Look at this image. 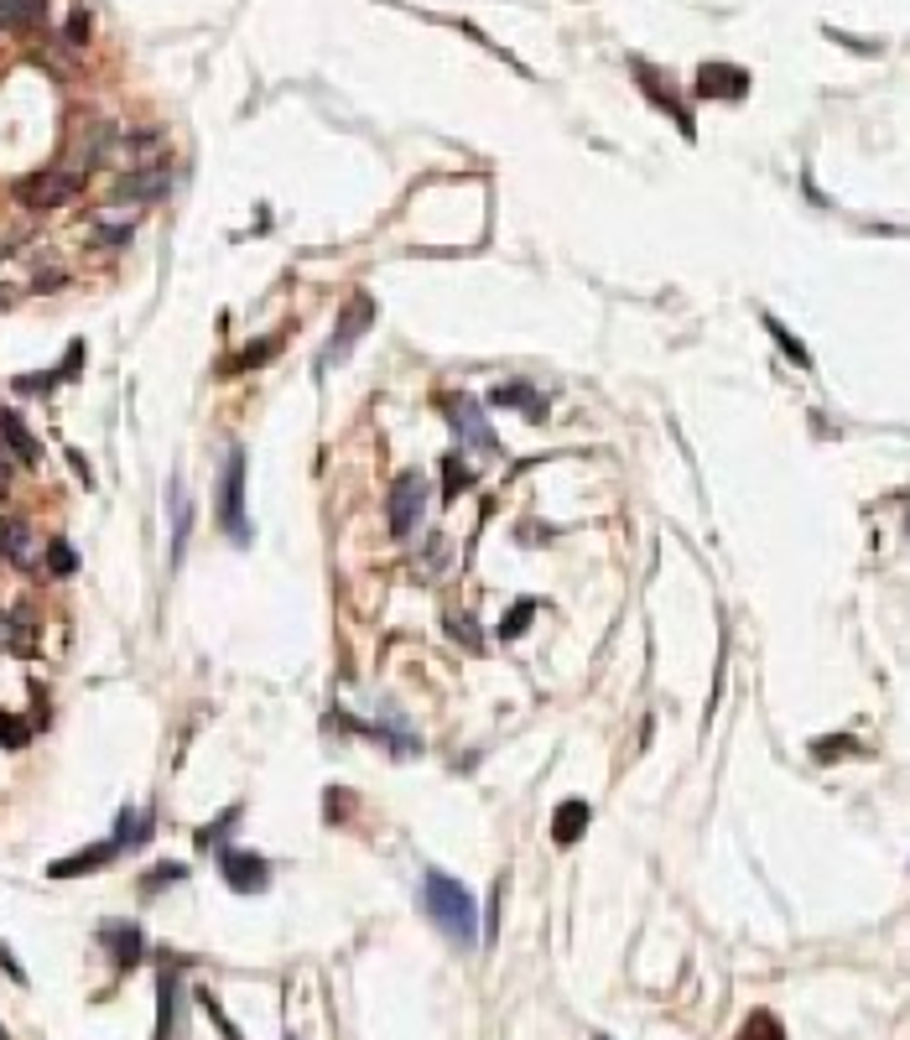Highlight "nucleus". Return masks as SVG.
I'll return each instance as SVG.
<instances>
[{
  "instance_id": "1",
  "label": "nucleus",
  "mask_w": 910,
  "mask_h": 1040,
  "mask_svg": "<svg viewBox=\"0 0 910 1040\" xmlns=\"http://www.w3.org/2000/svg\"><path fill=\"white\" fill-rule=\"evenodd\" d=\"M421 905H427L432 926L442 931L448 942H458V947H473V942H479V911H473V894H469V884H458L453 875L432 869V875L421 879Z\"/></svg>"
},
{
  "instance_id": "2",
  "label": "nucleus",
  "mask_w": 910,
  "mask_h": 1040,
  "mask_svg": "<svg viewBox=\"0 0 910 1040\" xmlns=\"http://www.w3.org/2000/svg\"><path fill=\"white\" fill-rule=\"evenodd\" d=\"M375 323V297H364V292H354L339 308V323H333V339H328V349L318 354V375H328L333 365H344L349 354H354V344L364 339V329Z\"/></svg>"
},
{
  "instance_id": "3",
  "label": "nucleus",
  "mask_w": 910,
  "mask_h": 1040,
  "mask_svg": "<svg viewBox=\"0 0 910 1040\" xmlns=\"http://www.w3.org/2000/svg\"><path fill=\"white\" fill-rule=\"evenodd\" d=\"M218 526L235 542H250V521H245V453L229 448L224 474H218Z\"/></svg>"
},
{
  "instance_id": "4",
  "label": "nucleus",
  "mask_w": 910,
  "mask_h": 1040,
  "mask_svg": "<svg viewBox=\"0 0 910 1040\" xmlns=\"http://www.w3.org/2000/svg\"><path fill=\"white\" fill-rule=\"evenodd\" d=\"M442 411H448V421H453V438L469 448V453H500V442H494L490 421H484V406L473 401L469 390H453V396H442Z\"/></svg>"
},
{
  "instance_id": "5",
  "label": "nucleus",
  "mask_w": 910,
  "mask_h": 1040,
  "mask_svg": "<svg viewBox=\"0 0 910 1040\" xmlns=\"http://www.w3.org/2000/svg\"><path fill=\"white\" fill-rule=\"evenodd\" d=\"M421 511H427V479L400 474L396 490H390V530H396V542H411V536H417Z\"/></svg>"
},
{
  "instance_id": "6",
  "label": "nucleus",
  "mask_w": 910,
  "mask_h": 1040,
  "mask_svg": "<svg viewBox=\"0 0 910 1040\" xmlns=\"http://www.w3.org/2000/svg\"><path fill=\"white\" fill-rule=\"evenodd\" d=\"M78 172H36V178H26V183H17V199L26 203V208H63V203L78 193Z\"/></svg>"
},
{
  "instance_id": "7",
  "label": "nucleus",
  "mask_w": 910,
  "mask_h": 1040,
  "mask_svg": "<svg viewBox=\"0 0 910 1040\" xmlns=\"http://www.w3.org/2000/svg\"><path fill=\"white\" fill-rule=\"evenodd\" d=\"M218 875L229 879V890L260 894L266 884H271V864H266L260 854H245V848H224V854H218Z\"/></svg>"
},
{
  "instance_id": "8",
  "label": "nucleus",
  "mask_w": 910,
  "mask_h": 1040,
  "mask_svg": "<svg viewBox=\"0 0 910 1040\" xmlns=\"http://www.w3.org/2000/svg\"><path fill=\"white\" fill-rule=\"evenodd\" d=\"M99 942H105L109 957H115V973H130V967H141V957H146L141 926H130V921H105V926H99Z\"/></svg>"
},
{
  "instance_id": "9",
  "label": "nucleus",
  "mask_w": 910,
  "mask_h": 1040,
  "mask_svg": "<svg viewBox=\"0 0 910 1040\" xmlns=\"http://www.w3.org/2000/svg\"><path fill=\"white\" fill-rule=\"evenodd\" d=\"M697 94H703V99H745L749 74L734 68V63H703V68H697Z\"/></svg>"
},
{
  "instance_id": "10",
  "label": "nucleus",
  "mask_w": 910,
  "mask_h": 1040,
  "mask_svg": "<svg viewBox=\"0 0 910 1040\" xmlns=\"http://www.w3.org/2000/svg\"><path fill=\"white\" fill-rule=\"evenodd\" d=\"M172 187V172L167 167H141V172H130L126 183L115 187V199H126V203H157Z\"/></svg>"
},
{
  "instance_id": "11",
  "label": "nucleus",
  "mask_w": 910,
  "mask_h": 1040,
  "mask_svg": "<svg viewBox=\"0 0 910 1040\" xmlns=\"http://www.w3.org/2000/svg\"><path fill=\"white\" fill-rule=\"evenodd\" d=\"M115 854H120V848H115V838H105V843H94V848H84V854H73V858H57V864H47V875H53V879L94 875V869H105V864H109Z\"/></svg>"
},
{
  "instance_id": "12",
  "label": "nucleus",
  "mask_w": 910,
  "mask_h": 1040,
  "mask_svg": "<svg viewBox=\"0 0 910 1040\" xmlns=\"http://www.w3.org/2000/svg\"><path fill=\"white\" fill-rule=\"evenodd\" d=\"M0 551H6V562L32 567V562H36V551H32V526H26V521H17V515H0Z\"/></svg>"
},
{
  "instance_id": "13",
  "label": "nucleus",
  "mask_w": 910,
  "mask_h": 1040,
  "mask_svg": "<svg viewBox=\"0 0 910 1040\" xmlns=\"http://www.w3.org/2000/svg\"><path fill=\"white\" fill-rule=\"evenodd\" d=\"M0 442H6V448H11L26 469H36V463H42V448H36V438L26 432V421H21L17 411H0Z\"/></svg>"
},
{
  "instance_id": "14",
  "label": "nucleus",
  "mask_w": 910,
  "mask_h": 1040,
  "mask_svg": "<svg viewBox=\"0 0 910 1040\" xmlns=\"http://www.w3.org/2000/svg\"><path fill=\"white\" fill-rule=\"evenodd\" d=\"M582 833H588V802L572 796V802H563L557 817H552V843H557V848H572Z\"/></svg>"
},
{
  "instance_id": "15",
  "label": "nucleus",
  "mask_w": 910,
  "mask_h": 1040,
  "mask_svg": "<svg viewBox=\"0 0 910 1040\" xmlns=\"http://www.w3.org/2000/svg\"><path fill=\"white\" fill-rule=\"evenodd\" d=\"M172 1030H178V973L162 967V978H157V1036L151 1040H172Z\"/></svg>"
},
{
  "instance_id": "16",
  "label": "nucleus",
  "mask_w": 910,
  "mask_h": 1040,
  "mask_svg": "<svg viewBox=\"0 0 910 1040\" xmlns=\"http://www.w3.org/2000/svg\"><path fill=\"white\" fill-rule=\"evenodd\" d=\"M151 827H157V817H151V812L126 806V812H120V822H115V848H120V854H126V848H141V843L151 838Z\"/></svg>"
},
{
  "instance_id": "17",
  "label": "nucleus",
  "mask_w": 910,
  "mask_h": 1040,
  "mask_svg": "<svg viewBox=\"0 0 910 1040\" xmlns=\"http://www.w3.org/2000/svg\"><path fill=\"white\" fill-rule=\"evenodd\" d=\"M490 401H494V406H515V411H526V417H546V401L536 396V390H531V385H521V380H515V385H500Z\"/></svg>"
},
{
  "instance_id": "18",
  "label": "nucleus",
  "mask_w": 910,
  "mask_h": 1040,
  "mask_svg": "<svg viewBox=\"0 0 910 1040\" xmlns=\"http://www.w3.org/2000/svg\"><path fill=\"white\" fill-rule=\"evenodd\" d=\"M167 500H172V562H178L182 547H188V526H193V511H188V494H182L178 479H172V490H167Z\"/></svg>"
},
{
  "instance_id": "19",
  "label": "nucleus",
  "mask_w": 910,
  "mask_h": 1040,
  "mask_svg": "<svg viewBox=\"0 0 910 1040\" xmlns=\"http://www.w3.org/2000/svg\"><path fill=\"white\" fill-rule=\"evenodd\" d=\"M764 329H770V339L781 344V354H785V360H791V365H796V369H812V354L801 349V339H796V333H791V329H781V318H764Z\"/></svg>"
},
{
  "instance_id": "20",
  "label": "nucleus",
  "mask_w": 910,
  "mask_h": 1040,
  "mask_svg": "<svg viewBox=\"0 0 910 1040\" xmlns=\"http://www.w3.org/2000/svg\"><path fill=\"white\" fill-rule=\"evenodd\" d=\"M734 1040H785V1030H781V1020H775L770 1009H754V1015L745 1020V1030H739Z\"/></svg>"
},
{
  "instance_id": "21",
  "label": "nucleus",
  "mask_w": 910,
  "mask_h": 1040,
  "mask_svg": "<svg viewBox=\"0 0 910 1040\" xmlns=\"http://www.w3.org/2000/svg\"><path fill=\"white\" fill-rule=\"evenodd\" d=\"M42 17V0H0V32L6 26H32Z\"/></svg>"
},
{
  "instance_id": "22",
  "label": "nucleus",
  "mask_w": 910,
  "mask_h": 1040,
  "mask_svg": "<svg viewBox=\"0 0 910 1040\" xmlns=\"http://www.w3.org/2000/svg\"><path fill=\"white\" fill-rule=\"evenodd\" d=\"M469 484H473L469 463H463V458H442V494H448V500H458Z\"/></svg>"
},
{
  "instance_id": "23",
  "label": "nucleus",
  "mask_w": 910,
  "mask_h": 1040,
  "mask_svg": "<svg viewBox=\"0 0 910 1040\" xmlns=\"http://www.w3.org/2000/svg\"><path fill=\"white\" fill-rule=\"evenodd\" d=\"M531 620H536V603H531V599L510 603V609H505V620H500V640H515V635H521V630H526Z\"/></svg>"
},
{
  "instance_id": "24",
  "label": "nucleus",
  "mask_w": 910,
  "mask_h": 1040,
  "mask_svg": "<svg viewBox=\"0 0 910 1040\" xmlns=\"http://www.w3.org/2000/svg\"><path fill=\"white\" fill-rule=\"evenodd\" d=\"M47 572H53V578H73V572H78V551H73L68 542H53V547H47Z\"/></svg>"
},
{
  "instance_id": "25",
  "label": "nucleus",
  "mask_w": 910,
  "mask_h": 1040,
  "mask_svg": "<svg viewBox=\"0 0 910 1040\" xmlns=\"http://www.w3.org/2000/svg\"><path fill=\"white\" fill-rule=\"evenodd\" d=\"M172 879H188V869H182V864H157V869H146V875H141V894L167 890Z\"/></svg>"
},
{
  "instance_id": "26",
  "label": "nucleus",
  "mask_w": 910,
  "mask_h": 1040,
  "mask_svg": "<svg viewBox=\"0 0 910 1040\" xmlns=\"http://www.w3.org/2000/svg\"><path fill=\"white\" fill-rule=\"evenodd\" d=\"M235 822H239V806H229L224 817H214V822H208V827H203V833H199V843H203V848H218V838H224V833H229Z\"/></svg>"
},
{
  "instance_id": "27",
  "label": "nucleus",
  "mask_w": 910,
  "mask_h": 1040,
  "mask_svg": "<svg viewBox=\"0 0 910 1040\" xmlns=\"http://www.w3.org/2000/svg\"><path fill=\"white\" fill-rule=\"evenodd\" d=\"M26 739H32V729H26V723H17L11 712H0V749H21Z\"/></svg>"
},
{
  "instance_id": "28",
  "label": "nucleus",
  "mask_w": 910,
  "mask_h": 1040,
  "mask_svg": "<svg viewBox=\"0 0 910 1040\" xmlns=\"http://www.w3.org/2000/svg\"><path fill=\"white\" fill-rule=\"evenodd\" d=\"M271 354H276V339H260V344H255V349H245V354H239L235 365H239V369H255V365H266Z\"/></svg>"
},
{
  "instance_id": "29",
  "label": "nucleus",
  "mask_w": 910,
  "mask_h": 1040,
  "mask_svg": "<svg viewBox=\"0 0 910 1040\" xmlns=\"http://www.w3.org/2000/svg\"><path fill=\"white\" fill-rule=\"evenodd\" d=\"M854 739H817V744H812V754H817V760H833V754H854Z\"/></svg>"
},
{
  "instance_id": "30",
  "label": "nucleus",
  "mask_w": 910,
  "mask_h": 1040,
  "mask_svg": "<svg viewBox=\"0 0 910 1040\" xmlns=\"http://www.w3.org/2000/svg\"><path fill=\"white\" fill-rule=\"evenodd\" d=\"M0 967H6V973H11L17 984H26V967H21L17 957H11V947H6V942H0Z\"/></svg>"
},
{
  "instance_id": "31",
  "label": "nucleus",
  "mask_w": 910,
  "mask_h": 1040,
  "mask_svg": "<svg viewBox=\"0 0 910 1040\" xmlns=\"http://www.w3.org/2000/svg\"><path fill=\"white\" fill-rule=\"evenodd\" d=\"M453 630H458V640H463L469 651H479V635H473V624H469V620H453Z\"/></svg>"
},
{
  "instance_id": "32",
  "label": "nucleus",
  "mask_w": 910,
  "mask_h": 1040,
  "mask_svg": "<svg viewBox=\"0 0 910 1040\" xmlns=\"http://www.w3.org/2000/svg\"><path fill=\"white\" fill-rule=\"evenodd\" d=\"M6 484H11V474H6V463H0V494H6Z\"/></svg>"
},
{
  "instance_id": "33",
  "label": "nucleus",
  "mask_w": 910,
  "mask_h": 1040,
  "mask_svg": "<svg viewBox=\"0 0 910 1040\" xmlns=\"http://www.w3.org/2000/svg\"><path fill=\"white\" fill-rule=\"evenodd\" d=\"M0 1040H11V1036H6V1030H0Z\"/></svg>"
},
{
  "instance_id": "34",
  "label": "nucleus",
  "mask_w": 910,
  "mask_h": 1040,
  "mask_svg": "<svg viewBox=\"0 0 910 1040\" xmlns=\"http://www.w3.org/2000/svg\"><path fill=\"white\" fill-rule=\"evenodd\" d=\"M599 1040H609V1036H599Z\"/></svg>"
}]
</instances>
